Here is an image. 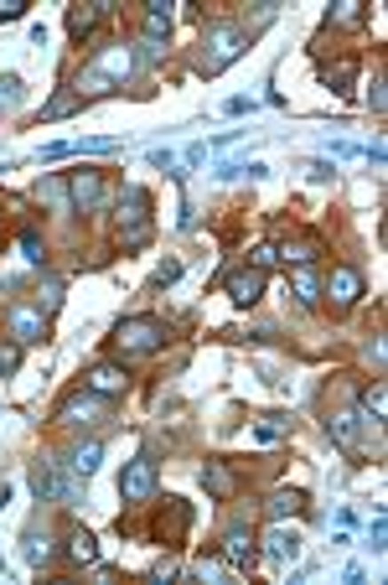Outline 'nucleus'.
<instances>
[{"label":"nucleus","mask_w":388,"mask_h":585,"mask_svg":"<svg viewBox=\"0 0 388 585\" xmlns=\"http://www.w3.org/2000/svg\"><path fill=\"white\" fill-rule=\"evenodd\" d=\"M67 197H73V208H83V213H99V208L109 202V186H104V171H93V166H83V171H73V177H67Z\"/></svg>","instance_id":"6"},{"label":"nucleus","mask_w":388,"mask_h":585,"mask_svg":"<svg viewBox=\"0 0 388 585\" xmlns=\"http://www.w3.org/2000/svg\"><path fill=\"white\" fill-rule=\"evenodd\" d=\"M228 296H234V306H254L265 296V275L259 270H234L228 275Z\"/></svg>","instance_id":"12"},{"label":"nucleus","mask_w":388,"mask_h":585,"mask_svg":"<svg viewBox=\"0 0 388 585\" xmlns=\"http://www.w3.org/2000/svg\"><path fill=\"white\" fill-rule=\"evenodd\" d=\"M78 104H83V99H78L73 89H58L52 99H47V104H42V120H62V115H73Z\"/></svg>","instance_id":"26"},{"label":"nucleus","mask_w":388,"mask_h":585,"mask_svg":"<svg viewBox=\"0 0 388 585\" xmlns=\"http://www.w3.org/2000/svg\"><path fill=\"white\" fill-rule=\"evenodd\" d=\"M358 420L362 415H352V409H337V415L327 420V435L342 446V451H358Z\"/></svg>","instance_id":"15"},{"label":"nucleus","mask_w":388,"mask_h":585,"mask_svg":"<svg viewBox=\"0 0 388 585\" xmlns=\"http://www.w3.org/2000/svg\"><path fill=\"white\" fill-rule=\"evenodd\" d=\"M362 415H368L373 425H378V420L388 415V389H384V378H373V389H362Z\"/></svg>","instance_id":"25"},{"label":"nucleus","mask_w":388,"mask_h":585,"mask_svg":"<svg viewBox=\"0 0 388 585\" xmlns=\"http://www.w3.org/2000/svg\"><path fill=\"white\" fill-rule=\"evenodd\" d=\"M358 296H362V275L352 270V265H331V275H327V301L337 311H347V306H358Z\"/></svg>","instance_id":"8"},{"label":"nucleus","mask_w":388,"mask_h":585,"mask_svg":"<svg viewBox=\"0 0 388 585\" xmlns=\"http://www.w3.org/2000/svg\"><path fill=\"white\" fill-rule=\"evenodd\" d=\"M58 425H67V431H83V425H99L104 420V399L99 394H89V389H78V394H67V399L58 404V415H52Z\"/></svg>","instance_id":"4"},{"label":"nucleus","mask_w":388,"mask_h":585,"mask_svg":"<svg viewBox=\"0 0 388 585\" xmlns=\"http://www.w3.org/2000/svg\"><path fill=\"white\" fill-rule=\"evenodd\" d=\"M16 363H21V347H16V342L0 347V373H16Z\"/></svg>","instance_id":"34"},{"label":"nucleus","mask_w":388,"mask_h":585,"mask_svg":"<svg viewBox=\"0 0 388 585\" xmlns=\"http://www.w3.org/2000/svg\"><path fill=\"white\" fill-rule=\"evenodd\" d=\"M5 337L16 347H31V342L47 337V311L42 306H11L5 311Z\"/></svg>","instance_id":"5"},{"label":"nucleus","mask_w":388,"mask_h":585,"mask_svg":"<svg viewBox=\"0 0 388 585\" xmlns=\"http://www.w3.org/2000/svg\"><path fill=\"white\" fill-rule=\"evenodd\" d=\"M161 36H171V11H166V0H150L146 5V42H161Z\"/></svg>","instance_id":"22"},{"label":"nucleus","mask_w":388,"mask_h":585,"mask_svg":"<svg viewBox=\"0 0 388 585\" xmlns=\"http://www.w3.org/2000/svg\"><path fill=\"white\" fill-rule=\"evenodd\" d=\"M202 47H208V52H202V73H223V67L249 47V31L234 27V21H212L208 36H202Z\"/></svg>","instance_id":"2"},{"label":"nucleus","mask_w":388,"mask_h":585,"mask_svg":"<svg viewBox=\"0 0 388 585\" xmlns=\"http://www.w3.org/2000/svg\"><path fill=\"white\" fill-rule=\"evenodd\" d=\"M67 89L78 93V99H93V93H109V89H115V83H109V78H104V73H99V67H78V73H73V83H67Z\"/></svg>","instance_id":"20"},{"label":"nucleus","mask_w":388,"mask_h":585,"mask_svg":"<svg viewBox=\"0 0 388 585\" xmlns=\"http://www.w3.org/2000/svg\"><path fill=\"white\" fill-rule=\"evenodd\" d=\"M27 16V0H0V21H21Z\"/></svg>","instance_id":"33"},{"label":"nucleus","mask_w":388,"mask_h":585,"mask_svg":"<svg viewBox=\"0 0 388 585\" xmlns=\"http://www.w3.org/2000/svg\"><path fill=\"white\" fill-rule=\"evenodd\" d=\"M21 254H27L31 265H42V259H47V244H42V233H36V228H21Z\"/></svg>","instance_id":"30"},{"label":"nucleus","mask_w":388,"mask_h":585,"mask_svg":"<svg viewBox=\"0 0 388 585\" xmlns=\"http://www.w3.org/2000/svg\"><path fill=\"white\" fill-rule=\"evenodd\" d=\"M104 11H109V0H99V5H67V36H73V42H83Z\"/></svg>","instance_id":"14"},{"label":"nucleus","mask_w":388,"mask_h":585,"mask_svg":"<svg viewBox=\"0 0 388 585\" xmlns=\"http://www.w3.org/2000/svg\"><path fill=\"white\" fill-rule=\"evenodd\" d=\"M99 462H104V446H99V440H83V446H73V456H67L73 477H93V471H99Z\"/></svg>","instance_id":"18"},{"label":"nucleus","mask_w":388,"mask_h":585,"mask_svg":"<svg viewBox=\"0 0 388 585\" xmlns=\"http://www.w3.org/2000/svg\"><path fill=\"white\" fill-rule=\"evenodd\" d=\"M31 493H36V497H73V482H62L58 462H47V456H42V462L31 466Z\"/></svg>","instance_id":"11"},{"label":"nucleus","mask_w":388,"mask_h":585,"mask_svg":"<svg viewBox=\"0 0 388 585\" xmlns=\"http://www.w3.org/2000/svg\"><path fill=\"white\" fill-rule=\"evenodd\" d=\"M36 306H42V311H58V306H62V280H42V290H36Z\"/></svg>","instance_id":"31"},{"label":"nucleus","mask_w":388,"mask_h":585,"mask_svg":"<svg viewBox=\"0 0 388 585\" xmlns=\"http://www.w3.org/2000/svg\"><path fill=\"white\" fill-rule=\"evenodd\" d=\"M36 202H47L52 213H67V208H73V197H67V177H42V182H36Z\"/></svg>","instance_id":"16"},{"label":"nucleus","mask_w":388,"mask_h":585,"mask_svg":"<svg viewBox=\"0 0 388 585\" xmlns=\"http://www.w3.org/2000/svg\"><path fill=\"white\" fill-rule=\"evenodd\" d=\"M269 265H280V254H274V244H259L254 254H249V270H259V275H265Z\"/></svg>","instance_id":"32"},{"label":"nucleus","mask_w":388,"mask_h":585,"mask_svg":"<svg viewBox=\"0 0 388 585\" xmlns=\"http://www.w3.org/2000/svg\"><path fill=\"white\" fill-rule=\"evenodd\" d=\"M362 16H368V11H362L358 0H342V5L331 11V27H362Z\"/></svg>","instance_id":"29"},{"label":"nucleus","mask_w":388,"mask_h":585,"mask_svg":"<svg viewBox=\"0 0 388 585\" xmlns=\"http://www.w3.org/2000/svg\"><path fill=\"white\" fill-rule=\"evenodd\" d=\"M166 321H155V316H130L115 327V352L120 358H150V352H161L166 347Z\"/></svg>","instance_id":"1"},{"label":"nucleus","mask_w":388,"mask_h":585,"mask_svg":"<svg viewBox=\"0 0 388 585\" xmlns=\"http://www.w3.org/2000/svg\"><path fill=\"white\" fill-rule=\"evenodd\" d=\"M27 559L31 565H47V559H52V534H47V528H31L27 534Z\"/></svg>","instance_id":"27"},{"label":"nucleus","mask_w":388,"mask_h":585,"mask_svg":"<svg viewBox=\"0 0 388 585\" xmlns=\"http://www.w3.org/2000/svg\"><path fill=\"white\" fill-rule=\"evenodd\" d=\"M67 559H73V565H93V559H99V539H93L89 528H73V534H67Z\"/></svg>","instance_id":"19"},{"label":"nucleus","mask_w":388,"mask_h":585,"mask_svg":"<svg viewBox=\"0 0 388 585\" xmlns=\"http://www.w3.org/2000/svg\"><path fill=\"white\" fill-rule=\"evenodd\" d=\"M16 89H21V78H11V73H5V78H0V104H11Z\"/></svg>","instance_id":"38"},{"label":"nucleus","mask_w":388,"mask_h":585,"mask_svg":"<svg viewBox=\"0 0 388 585\" xmlns=\"http://www.w3.org/2000/svg\"><path fill=\"white\" fill-rule=\"evenodd\" d=\"M192 575H197V581H218V575H223V565H218V559H197V570H192Z\"/></svg>","instance_id":"35"},{"label":"nucleus","mask_w":388,"mask_h":585,"mask_svg":"<svg viewBox=\"0 0 388 585\" xmlns=\"http://www.w3.org/2000/svg\"><path fill=\"white\" fill-rule=\"evenodd\" d=\"M202 487H208L212 497H223V502H228V497L239 493V477H234V466H228V462H208V466H202Z\"/></svg>","instance_id":"13"},{"label":"nucleus","mask_w":388,"mask_h":585,"mask_svg":"<svg viewBox=\"0 0 388 585\" xmlns=\"http://www.w3.org/2000/svg\"><path fill=\"white\" fill-rule=\"evenodd\" d=\"M177 275H181V259H166V265L155 270V285H171Z\"/></svg>","instance_id":"36"},{"label":"nucleus","mask_w":388,"mask_h":585,"mask_svg":"<svg viewBox=\"0 0 388 585\" xmlns=\"http://www.w3.org/2000/svg\"><path fill=\"white\" fill-rule=\"evenodd\" d=\"M321 78H327V83H331L337 93H347V89H352V78H358V62H352V58H342L337 67H327Z\"/></svg>","instance_id":"28"},{"label":"nucleus","mask_w":388,"mask_h":585,"mask_svg":"<svg viewBox=\"0 0 388 585\" xmlns=\"http://www.w3.org/2000/svg\"><path fill=\"white\" fill-rule=\"evenodd\" d=\"M223 559H228V565H239V570H249V565L259 559V549H254V534H249L243 524H234L228 534H223Z\"/></svg>","instance_id":"10"},{"label":"nucleus","mask_w":388,"mask_h":585,"mask_svg":"<svg viewBox=\"0 0 388 585\" xmlns=\"http://www.w3.org/2000/svg\"><path fill=\"white\" fill-rule=\"evenodd\" d=\"M290 285H296V301H300V306H316V301H321V275H316V270H305V265H300Z\"/></svg>","instance_id":"24"},{"label":"nucleus","mask_w":388,"mask_h":585,"mask_svg":"<svg viewBox=\"0 0 388 585\" xmlns=\"http://www.w3.org/2000/svg\"><path fill=\"white\" fill-rule=\"evenodd\" d=\"M83 389L99 394V399H109V394H124V389H130V373H124L120 363H93L89 378H83Z\"/></svg>","instance_id":"9"},{"label":"nucleus","mask_w":388,"mask_h":585,"mask_svg":"<svg viewBox=\"0 0 388 585\" xmlns=\"http://www.w3.org/2000/svg\"><path fill=\"white\" fill-rule=\"evenodd\" d=\"M89 67H99V73H104V78H109V83L120 89V83H130V78H135L140 58H135V47H124V42H109L104 52H93Z\"/></svg>","instance_id":"7"},{"label":"nucleus","mask_w":388,"mask_h":585,"mask_svg":"<svg viewBox=\"0 0 388 585\" xmlns=\"http://www.w3.org/2000/svg\"><path fill=\"white\" fill-rule=\"evenodd\" d=\"M368 104H373V115H384V78H373V89H368Z\"/></svg>","instance_id":"37"},{"label":"nucleus","mask_w":388,"mask_h":585,"mask_svg":"<svg viewBox=\"0 0 388 585\" xmlns=\"http://www.w3.org/2000/svg\"><path fill=\"white\" fill-rule=\"evenodd\" d=\"M265 555H269V559H296V555H300V539L290 534V528H269Z\"/></svg>","instance_id":"21"},{"label":"nucleus","mask_w":388,"mask_h":585,"mask_svg":"<svg viewBox=\"0 0 388 585\" xmlns=\"http://www.w3.org/2000/svg\"><path fill=\"white\" fill-rule=\"evenodd\" d=\"M155 482H161V471H155V456L146 451V456H135V462L124 466V477H120V497L140 508V502H150V497H155Z\"/></svg>","instance_id":"3"},{"label":"nucleus","mask_w":388,"mask_h":585,"mask_svg":"<svg viewBox=\"0 0 388 585\" xmlns=\"http://www.w3.org/2000/svg\"><path fill=\"white\" fill-rule=\"evenodd\" d=\"M296 513H305V493H296V487L269 493V518H296Z\"/></svg>","instance_id":"17"},{"label":"nucleus","mask_w":388,"mask_h":585,"mask_svg":"<svg viewBox=\"0 0 388 585\" xmlns=\"http://www.w3.org/2000/svg\"><path fill=\"white\" fill-rule=\"evenodd\" d=\"M274 254H280L285 265H296V270H300V265H311V259L321 254V239H296V244H280Z\"/></svg>","instance_id":"23"}]
</instances>
